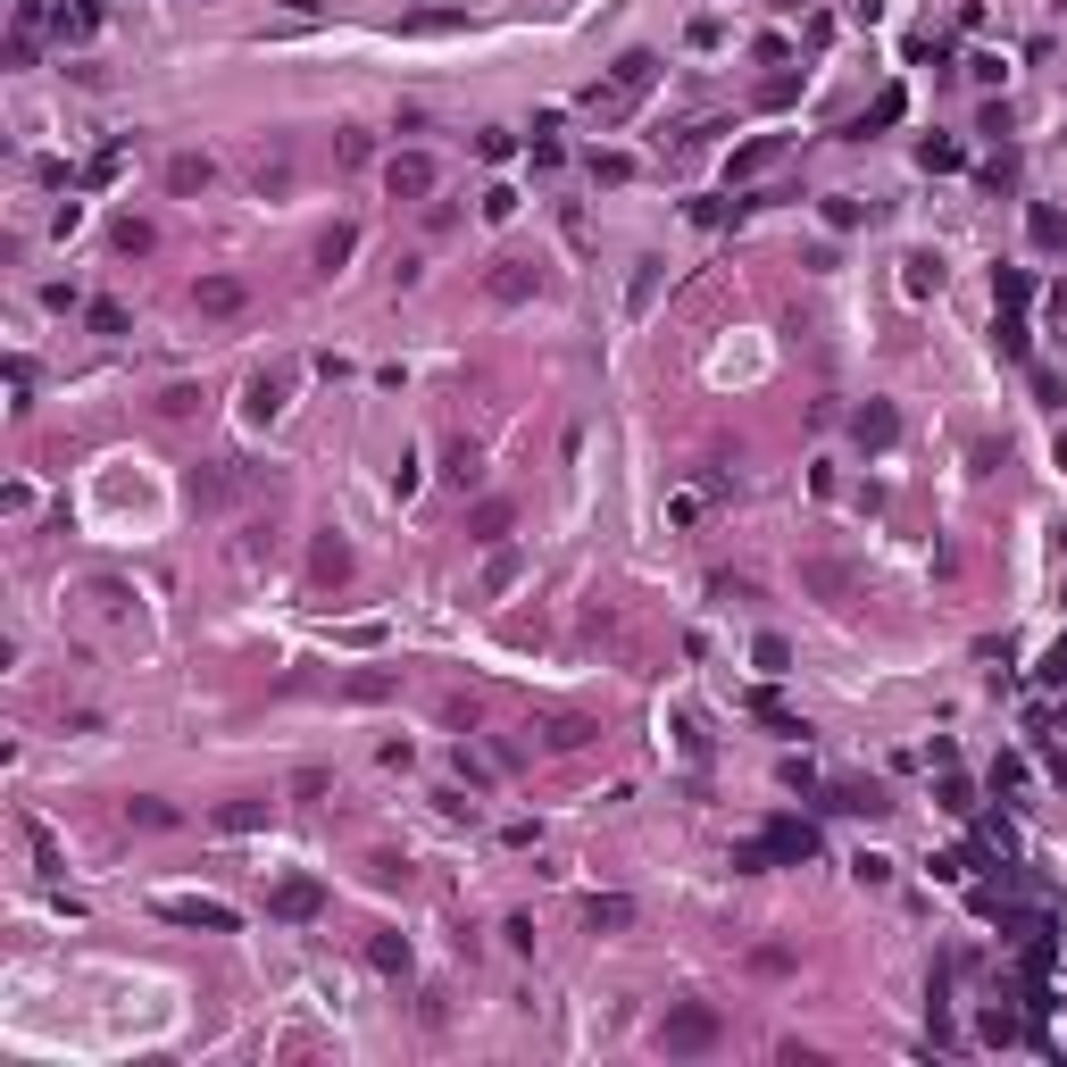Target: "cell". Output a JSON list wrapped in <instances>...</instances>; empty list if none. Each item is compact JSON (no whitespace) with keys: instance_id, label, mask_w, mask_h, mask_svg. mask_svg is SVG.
Masks as SVG:
<instances>
[{"instance_id":"obj_1","label":"cell","mask_w":1067,"mask_h":1067,"mask_svg":"<svg viewBox=\"0 0 1067 1067\" xmlns=\"http://www.w3.org/2000/svg\"><path fill=\"white\" fill-rule=\"evenodd\" d=\"M651 84H659V50H626V59L609 68V84H593V93H584V109H593L601 125H626V118L642 109V93H651Z\"/></svg>"},{"instance_id":"obj_2","label":"cell","mask_w":1067,"mask_h":1067,"mask_svg":"<svg viewBox=\"0 0 1067 1067\" xmlns=\"http://www.w3.org/2000/svg\"><path fill=\"white\" fill-rule=\"evenodd\" d=\"M717 1026H726V1018H717L710 1001H676V1009L659 1018V1051H667V1059H692V1051L717 1043Z\"/></svg>"},{"instance_id":"obj_3","label":"cell","mask_w":1067,"mask_h":1067,"mask_svg":"<svg viewBox=\"0 0 1067 1067\" xmlns=\"http://www.w3.org/2000/svg\"><path fill=\"white\" fill-rule=\"evenodd\" d=\"M150 909H159L167 925H201V934H234V925H242L234 909L217 901V893H159Z\"/></svg>"},{"instance_id":"obj_4","label":"cell","mask_w":1067,"mask_h":1067,"mask_svg":"<svg viewBox=\"0 0 1067 1067\" xmlns=\"http://www.w3.org/2000/svg\"><path fill=\"white\" fill-rule=\"evenodd\" d=\"M284 392H292V367L251 376V384H242V417H251V426H276V417H284Z\"/></svg>"},{"instance_id":"obj_5","label":"cell","mask_w":1067,"mask_h":1067,"mask_svg":"<svg viewBox=\"0 0 1067 1067\" xmlns=\"http://www.w3.org/2000/svg\"><path fill=\"white\" fill-rule=\"evenodd\" d=\"M434 184H442V175H434L426 150H401V159H384V192H392V201H426Z\"/></svg>"},{"instance_id":"obj_6","label":"cell","mask_w":1067,"mask_h":1067,"mask_svg":"<svg viewBox=\"0 0 1067 1067\" xmlns=\"http://www.w3.org/2000/svg\"><path fill=\"white\" fill-rule=\"evenodd\" d=\"M484 292H493L500 308H518V301H534V292H543V267H534V259H493Z\"/></svg>"},{"instance_id":"obj_7","label":"cell","mask_w":1067,"mask_h":1067,"mask_svg":"<svg viewBox=\"0 0 1067 1067\" xmlns=\"http://www.w3.org/2000/svg\"><path fill=\"white\" fill-rule=\"evenodd\" d=\"M267 909H276V918H292V925H308L317 909H326V884H317V876H276Z\"/></svg>"},{"instance_id":"obj_8","label":"cell","mask_w":1067,"mask_h":1067,"mask_svg":"<svg viewBox=\"0 0 1067 1067\" xmlns=\"http://www.w3.org/2000/svg\"><path fill=\"white\" fill-rule=\"evenodd\" d=\"M192 308H201V317H242V308H251V284H242V276H201V284H192Z\"/></svg>"},{"instance_id":"obj_9","label":"cell","mask_w":1067,"mask_h":1067,"mask_svg":"<svg viewBox=\"0 0 1067 1067\" xmlns=\"http://www.w3.org/2000/svg\"><path fill=\"white\" fill-rule=\"evenodd\" d=\"M851 442L859 451H893V442H901V417H893V401H868L851 417Z\"/></svg>"},{"instance_id":"obj_10","label":"cell","mask_w":1067,"mask_h":1067,"mask_svg":"<svg viewBox=\"0 0 1067 1067\" xmlns=\"http://www.w3.org/2000/svg\"><path fill=\"white\" fill-rule=\"evenodd\" d=\"M84 601H93L100 617H109V626H134V584H125V575H93V584H84Z\"/></svg>"},{"instance_id":"obj_11","label":"cell","mask_w":1067,"mask_h":1067,"mask_svg":"<svg viewBox=\"0 0 1067 1067\" xmlns=\"http://www.w3.org/2000/svg\"><path fill=\"white\" fill-rule=\"evenodd\" d=\"M760 842H767V859H817V826L809 817H776Z\"/></svg>"},{"instance_id":"obj_12","label":"cell","mask_w":1067,"mask_h":1067,"mask_svg":"<svg viewBox=\"0 0 1067 1067\" xmlns=\"http://www.w3.org/2000/svg\"><path fill=\"white\" fill-rule=\"evenodd\" d=\"M209 184H217V159H209V150H175V159H167V192H184V201H192V192H209Z\"/></svg>"},{"instance_id":"obj_13","label":"cell","mask_w":1067,"mask_h":1067,"mask_svg":"<svg viewBox=\"0 0 1067 1067\" xmlns=\"http://www.w3.org/2000/svg\"><path fill=\"white\" fill-rule=\"evenodd\" d=\"M534 735H543V751H584V742H593V717H575V710H559V717H543V726H534Z\"/></svg>"},{"instance_id":"obj_14","label":"cell","mask_w":1067,"mask_h":1067,"mask_svg":"<svg viewBox=\"0 0 1067 1067\" xmlns=\"http://www.w3.org/2000/svg\"><path fill=\"white\" fill-rule=\"evenodd\" d=\"M801 584L817 601H851V568H842V559H801Z\"/></svg>"},{"instance_id":"obj_15","label":"cell","mask_w":1067,"mask_h":1067,"mask_svg":"<svg viewBox=\"0 0 1067 1067\" xmlns=\"http://www.w3.org/2000/svg\"><path fill=\"white\" fill-rule=\"evenodd\" d=\"M776 159H784V134H760V143H742L735 159H726V175H735V184H742V175H767V167H776Z\"/></svg>"},{"instance_id":"obj_16","label":"cell","mask_w":1067,"mask_h":1067,"mask_svg":"<svg viewBox=\"0 0 1067 1067\" xmlns=\"http://www.w3.org/2000/svg\"><path fill=\"white\" fill-rule=\"evenodd\" d=\"M125 826H150V834H167V826H184V809H167L159 792H134V801H125Z\"/></svg>"},{"instance_id":"obj_17","label":"cell","mask_w":1067,"mask_h":1067,"mask_svg":"<svg viewBox=\"0 0 1067 1067\" xmlns=\"http://www.w3.org/2000/svg\"><path fill=\"white\" fill-rule=\"evenodd\" d=\"M901 292H909V301H925V292H943V259H925V251H909V259H901Z\"/></svg>"},{"instance_id":"obj_18","label":"cell","mask_w":1067,"mask_h":1067,"mask_svg":"<svg viewBox=\"0 0 1067 1067\" xmlns=\"http://www.w3.org/2000/svg\"><path fill=\"white\" fill-rule=\"evenodd\" d=\"M308 575H317V584H342V575H351V543H334V534H326V543L308 550Z\"/></svg>"},{"instance_id":"obj_19","label":"cell","mask_w":1067,"mask_h":1067,"mask_svg":"<svg viewBox=\"0 0 1067 1067\" xmlns=\"http://www.w3.org/2000/svg\"><path fill=\"white\" fill-rule=\"evenodd\" d=\"M125 251V259H143V251H159V226H150V217H118V234H109Z\"/></svg>"},{"instance_id":"obj_20","label":"cell","mask_w":1067,"mask_h":1067,"mask_svg":"<svg viewBox=\"0 0 1067 1067\" xmlns=\"http://www.w3.org/2000/svg\"><path fill=\"white\" fill-rule=\"evenodd\" d=\"M367 968H376V975H409V943H401V934H376V943H367Z\"/></svg>"},{"instance_id":"obj_21","label":"cell","mask_w":1067,"mask_h":1067,"mask_svg":"<svg viewBox=\"0 0 1067 1067\" xmlns=\"http://www.w3.org/2000/svg\"><path fill=\"white\" fill-rule=\"evenodd\" d=\"M584 918H593V934H617V925H634V901H626V893H601Z\"/></svg>"},{"instance_id":"obj_22","label":"cell","mask_w":1067,"mask_h":1067,"mask_svg":"<svg viewBox=\"0 0 1067 1067\" xmlns=\"http://www.w3.org/2000/svg\"><path fill=\"white\" fill-rule=\"evenodd\" d=\"M251 826H267V801H226L217 809V834H251Z\"/></svg>"},{"instance_id":"obj_23","label":"cell","mask_w":1067,"mask_h":1067,"mask_svg":"<svg viewBox=\"0 0 1067 1067\" xmlns=\"http://www.w3.org/2000/svg\"><path fill=\"white\" fill-rule=\"evenodd\" d=\"M25 842H34V868H43V876H59V868H68V859H59V842H50V826H43V817H25Z\"/></svg>"},{"instance_id":"obj_24","label":"cell","mask_w":1067,"mask_h":1067,"mask_svg":"<svg viewBox=\"0 0 1067 1067\" xmlns=\"http://www.w3.org/2000/svg\"><path fill=\"white\" fill-rule=\"evenodd\" d=\"M751 717H767L776 735H809V726H801V717H792V710H784L776 692H751Z\"/></svg>"},{"instance_id":"obj_25","label":"cell","mask_w":1067,"mask_h":1067,"mask_svg":"<svg viewBox=\"0 0 1067 1067\" xmlns=\"http://www.w3.org/2000/svg\"><path fill=\"white\" fill-rule=\"evenodd\" d=\"M351 251H359V226H334V234L317 242V267H326V276H334V267L351 259Z\"/></svg>"},{"instance_id":"obj_26","label":"cell","mask_w":1067,"mask_h":1067,"mask_svg":"<svg viewBox=\"0 0 1067 1067\" xmlns=\"http://www.w3.org/2000/svg\"><path fill=\"white\" fill-rule=\"evenodd\" d=\"M251 184H259V201H276V192H292V159H259V167H251Z\"/></svg>"},{"instance_id":"obj_27","label":"cell","mask_w":1067,"mask_h":1067,"mask_svg":"<svg viewBox=\"0 0 1067 1067\" xmlns=\"http://www.w3.org/2000/svg\"><path fill=\"white\" fill-rule=\"evenodd\" d=\"M751 659H760V676H784V667H792V642H784V634H760V642H751Z\"/></svg>"},{"instance_id":"obj_28","label":"cell","mask_w":1067,"mask_h":1067,"mask_svg":"<svg viewBox=\"0 0 1067 1067\" xmlns=\"http://www.w3.org/2000/svg\"><path fill=\"white\" fill-rule=\"evenodd\" d=\"M509 534V500H475V543H500Z\"/></svg>"},{"instance_id":"obj_29","label":"cell","mask_w":1067,"mask_h":1067,"mask_svg":"<svg viewBox=\"0 0 1067 1067\" xmlns=\"http://www.w3.org/2000/svg\"><path fill=\"white\" fill-rule=\"evenodd\" d=\"M518 550H493V559H484V593H509V584H518Z\"/></svg>"},{"instance_id":"obj_30","label":"cell","mask_w":1067,"mask_h":1067,"mask_svg":"<svg viewBox=\"0 0 1067 1067\" xmlns=\"http://www.w3.org/2000/svg\"><path fill=\"white\" fill-rule=\"evenodd\" d=\"M993 301L1001 308H1026V301H1034V284H1026L1018 267H1001V276H993Z\"/></svg>"},{"instance_id":"obj_31","label":"cell","mask_w":1067,"mask_h":1067,"mask_svg":"<svg viewBox=\"0 0 1067 1067\" xmlns=\"http://www.w3.org/2000/svg\"><path fill=\"white\" fill-rule=\"evenodd\" d=\"M1026 226H1034V242H1043V251H1067V217H1059V209H1034Z\"/></svg>"},{"instance_id":"obj_32","label":"cell","mask_w":1067,"mask_h":1067,"mask_svg":"<svg viewBox=\"0 0 1067 1067\" xmlns=\"http://www.w3.org/2000/svg\"><path fill=\"white\" fill-rule=\"evenodd\" d=\"M993 342H1001V351H1009V359H1026V317H1018V308H1001Z\"/></svg>"},{"instance_id":"obj_33","label":"cell","mask_w":1067,"mask_h":1067,"mask_svg":"<svg viewBox=\"0 0 1067 1067\" xmlns=\"http://www.w3.org/2000/svg\"><path fill=\"white\" fill-rule=\"evenodd\" d=\"M392 684H401V676H384V667H367V676H351V684H342V692H351V701H384V692H392Z\"/></svg>"},{"instance_id":"obj_34","label":"cell","mask_w":1067,"mask_h":1067,"mask_svg":"<svg viewBox=\"0 0 1067 1067\" xmlns=\"http://www.w3.org/2000/svg\"><path fill=\"white\" fill-rule=\"evenodd\" d=\"M651 292H659V259H642V267H634V292H626V308L642 317V308H651Z\"/></svg>"},{"instance_id":"obj_35","label":"cell","mask_w":1067,"mask_h":1067,"mask_svg":"<svg viewBox=\"0 0 1067 1067\" xmlns=\"http://www.w3.org/2000/svg\"><path fill=\"white\" fill-rule=\"evenodd\" d=\"M1034 676H1043L1051 692H1067V634H1059V642H1051V651H1043V667H1034Z\"/></svg>"},{"instance_id":"obj_36","label":"cell","mask_w":1067,"mask_h":1067,"mask_svg":"<svg viewBox=\"0 0 1067 1067\" xmlns=\"http://www.w3.org/2000/svg\"><path fill=\"white\" fill-rule=\"evenodd\" d=\"M593 175H601V184H626V175H634V159H626V150H593Z\"/></svg>"},{"instance_id":"obj_37","label":"cell","mask_w":1067,"mask_h":1067,"mask_svg":"<svg viewBox=\"0 0 1067 1067\" xmlns=\"http://www.w3.org/2000/svg\"><path fill=\"white\" fill-rule=\"evenodd\" d=\"M9 409H34V367L25 359H9Z\"/></svg>"},{"instance_id":"obj_38","label":"cell","mask_w":1067,"mask_h":1067,"mask_svg":"<svg viewBox=\"0 0 1067 1067\" xmlns=\"http://www.w3.org/2000/svg\"><path fill=\"white\" fill-rule=\"evenodd\" d=\"M192 409H201V392H192V384H167V392H159V417H192Z\"/></svg>"},{"instance_id":"obj_39","label":"cell","mask_w":1067,"mask_h":1067,"mask_svg":"<svg viewBox=\"0 0 1067 1067\" xmlns=\"http://www.w3.org/2000/svg\"><path fill=\"white\" fill-rule=\"evenodd\" d=\"M851 876H859V884H893V859H884V851H859Z\"/></svg>"},{"instance_id":"obj_40","label":"cell","mask_w":1067,"mask_h":1067,"mask_svg":"<svg viewBox=\"0 0 1067 1067\" xmlns=\"http://www.w3.org/2000/svg\"><path fill=\"white\" fill-rule=\"evenodd\" d=\"M1018 1034H1026V1026L1009 1018V1009H984V1043H1018Z\"/></svg>"},{"instance_id":"obj_41","label":"cell","mask_w":1067,"mask_h":1067,"mask_svg":"<svg viewBox=\"0 0 1067 1067\" xmlns=\"http://www.w3.org/2000/svg\"><path fill=\"white\" fill-rule=\"evenodd\" d=\"M901 109H909V100H901V93H884V100H876V109H868V118H859V125H851V134H868V125H893V118H901Z\"/></svg>"},{"instance_id":"obj_42","label":"cell","mask_w":1067,"mask_h":1067,"mask_svg":"<svg viewBox=\"0 0 1067 1067\" xmlns=\"http://www.w3.org/2000/svg\"><path fill=\"white\" fill-rule=\"evenodd\" d=\"M84 175H93V184H109V175H125V143H109V150H100L93 167H84Z\"/></svg>"},{"instance_id":"obj_43","label":"cell","mask_w":1067,"mask_h":1067,"mask_svg":"<svg viewBox=\"0 0 1067 1067\" xmlns=\"http://www.w3.org/2000/svg\"><path fill=\"white\" fill-rule=\"evenodd\" d=\"M493 767H500V760H484V751H468V742H459V776H468V784H493Z\"/></svg>"},{"instance_id":"obj_44","label":"cell","mask_w":1067,"mask_h":1067,"mask_svg":"<svg viewBox=\"0 0 1067 1067\" xmlns=\"http://www.w3.org/2000/svg\"><path fill=\"white\" fill-rule=\"evenodd\" d=\"M84 317H93V334H125V308H118V301H93Z\"/></svg>"},{"instance_id":"obj_45","label":"cell","mask_w":1067,"mask_h":1067,"mask_svg":"<svg viewBox=\"0 0 1067 1067\" xmlns=\"http://www.w3.org/2000/svg\"><path fill=\"white\" fill-rule=\"evenodd\" d=\"M75 226H84V201H59V209H50V234L68 242V234H75Z\"/></svg>"},{"instance_id":"obj_46","label":"cell","mask_w":1067,"mask_h":1067,"mask_svg":"<svg viewBox=\"0 0 1067 1067\" xmlns=\"http://www.w3.org/2000/svg\"><path fill=\"white\" fill-rule=\"evenodd\" d=\"M484 217H493V226H500V217H518V192L493 184V192H484Z\"/></svg>"},{"instance_id":"obj_47","label":"cell","mask_w":1067,"mask_h":1067,"mask_svg":"<svg viewBox=\"0 0 1067 1067\" xmlns=\"http://www.w3.org/2000/svg\"><path fill=\"white\" fill-rule=\"evenodd\" d=\"M859 217H868V209H859V201H826V226H834V234H851Z\"/></svg>"}]
</instances>
